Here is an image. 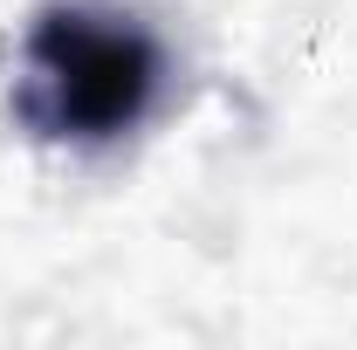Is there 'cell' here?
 <instances>
[{
  "mask_svg": "<svg viewBox=\"0 0 357 350\" xmlns=\"http://www.w3.org/2000/svg\"><path fill=\"white\" fill-rule=\"evenodd\" d=\"M165 89V48L131 7L48 0L21 42L14 117L42 144H117L131 137Z\"/></svg>",
  "mask_w": 357,
  "mask_h": 350,
  "instance_id": "obj_1",
  "label": "cell"
}]
</instances>
